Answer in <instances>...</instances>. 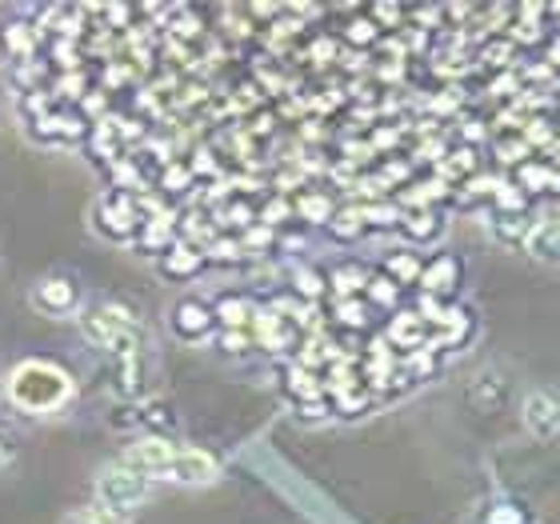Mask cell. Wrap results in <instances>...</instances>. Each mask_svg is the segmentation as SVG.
<instances>
[{
    "mask_svg": "<svg viewBox=\"0 0 560 524\" xmlns=\"http://www.w3.org/2000/svg\"><path fill=\"white\" fill-rule=\"evenodd\" d=\"M176 328L188 333V337H200V333L209 328V313H205L200 304H180V308H176Z\"/></svg>",
    "mask_w": 560,
    "mask_h": 524,
    "instance_id": "obj_8",
    "label": "cell"
},
{
    "mask_svg": "<svg viewBox=\"0 0 560 524\" xmlns=\"http://www.w3.org/2000/svg\"><path fill=\"white\" fill-rule=\"evenodd\" d=\"M4 461H9V453H4V444H0V465H4Z\"/></svg>",
    "mask_w": 560,
    "mask_h": 524,
    "instance_id": "obj_9",
    "label": "cell"
},
{
    "mask_svg": "<svg viewBox=\"0 0 560 524\" xmlns=\"http://www.w3.org/2000/svg\"><path fill=\"white\" fill-rule=\"evenodd\" d=\"M173 456H176V449L168 441H161V436H144V441H137L129 453H125V461H120V465L144 477V473H168Z\"/></svg>",
    "mask_w": 560,
    "mask_h": 524,
    "instance_id": "obj_4",
    "label": "cell"
},
{
    "mask_svg": "<svg viewBox=\"0 0 560 524\" xmlns=\"http://www.w3.org/2000/svg\"><path fill=\"white\" fill-rule=\"evenodd\" d=\"M9 396L12 405L24 408V412H57L72 396V381L57 364L28 361L9 376Z\"/></svg>",
    "mask_w": 560,
    "mask_h": 524,
    "instance_id": "obj_1",
    "label": "cell"
},
{
    "mask_svg": "<svg viewBox=\"0 0 560 524\" xmlns=\"http://www.w3.org/2000/svg\"><path fill=\"white\" fill-rule=\"evenodd\" d=\"M72 301H77V292H72L69 280H45L36 289V304L48 308V313H65V308H72Z\"/></svg>",
    "mask_w": 560,
    "mask_h": 524,
    "instance_id": "obj_7",
    "label": "cell"
},
{
    "mask_svg": "<svg viewBox=\"0 0 560 524\" xmlns=\"http://www.w3.org/2000/svg\"><path fill=\"white\" fill-rule=\"evenodd\" d=\"M525 429L537 436V441H557L560 436V400L545 388L525 396Z\"/></svg>",
    "mask_w": 560,
    "mask_h": 524,
    "instance_id": "obj_3",
    "label": "cell"
},
{
    "mask_svg": "<svg viewBox=\"0 0 560 524\" xmlns=\"http://www.w3.org/2000/svg\"><path fill=\"white\" fill-rule=\"evenodd\" d=\"M144 492H149V480L125 465L108 468L105 477H101V501H105L108 509H132V504L144 501Z\"/></svg>",
    "mask_w": 560,
    "mask_h": 524,
    "instance_id": "obj_2",
    "label": "cell"
},
{
    "mask_svg": "<svg viewBox=\"0 0 560 524\" xmlns=\"http://www.w3.org/2000/svg\"><path fill=\"white\" fill-rule=\"evenodd\" d=\"M168 477L180 480V485H205V480L217 477V461L200 449H188V453H176L173 465H168Z\"/></svg>",
    "mask_w": 560,
    "mask_h": 524,
    "instance_id": "obj_5",
    "label": "cell"
},
{
    "mask_svg": "<svg viewBox=\"0 0 560 524\" xmlns=\"http://www.w3.org/2000/svg\"><path fill=\"white\" fill-rule=\"evenodd\" d=\"M525 248H528V257L540 260V265H560V221L533 224Z\"/></svg>",
    "mask_w": 560,
    "mask_h": 524,
    "instance_id": "obj_6",
    "label": "cell"
}]
</instances>
